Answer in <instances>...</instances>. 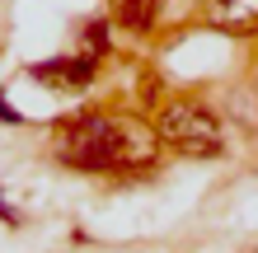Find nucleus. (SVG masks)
Masks as SVG:
<instances>
[{"mask_svg":"<svg viewBox=\"0 0 258 253\" xmlns=\"http://www.w3.org/2000/svg\"><path fill=\"white\" fill-rule=\"evenodd\" d=\"M155 127H160V136L169 150L178 155H192V159H211V155H221V122L211 117V108H202V103H188V99H169L160 108L155 117Z\"/></svg>","mask_w":258,"mask_h":253,"instance_id":"f257e3e1","label":"nucleus"},{"mask_svg":"<svg viewBox=\"0 0 258 253\" xmlns=\"http://www.w3.org/2000/svg\"><path fill=\"white\" fill-rule=\"evenodd\" d=\"M56 159L71 169H113V117L99 113H75L52 131Z\"/></svg>","mask_w":258,"mask_h":253,"instance_id":"f03ea898","label":"nucleus"},{"mask_svg":"<svg viewBox=\"0 0 258 253\" xmlns=\"http://www.w3.org/2000/svg\"><path fill=\"white\" fill-rule=\"evenodd\" d=\"M160 127L141 122V117H117L113 122V169H150L160 159Z\"/></svg>","mask_w":258,"mask_h":253,"instance_id":"7ed1b4c3","label":"nucleus"},{"mask_svg":"<svg viewBox=\"0 0 258 253\" xmlns=\"http://www.w3.org/2000/svg\"><path fill=\"white\" fill-rule=\"evenodd\" d=\"M211 19L230 33H258V0H216Z\"/></svg>","mask_w":258,"mask_h":253,"instance_id":"20e7f679","label":"nucleus"},{"mask_svg":"<svg viewBox=\"0 0 258 253\" xmlns=\"http://www.w3.org/2000/svg\"><path fill=\"white\" fill-rule=\"evenodd\" d=\"M160 10H164V0H113V19L127 28H150Z\"/></svg>","mask_w":258,"mask_h":253,"instance_id":"39448f33","label":"nucleus"}]
</instances>
